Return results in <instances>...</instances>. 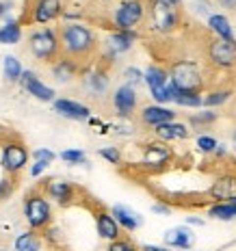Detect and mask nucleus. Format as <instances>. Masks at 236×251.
<instances>
[{
  "mask_svg": "<svg viewBox=\"0 0 236 251\" xmlns=\"http://www.w3.org/2000/svg\"><path fill=\"white\" fill-rule=\"evenodd\" d=\"M59 44H61V54L70 56L78 63L91 59L100 48V39L96 30L85 22H63L59 28Z\"/></svg>",
  "mask_w": 236,
  "mask_h": 251,
  "instance_id": "1",
  "label": "nucleus"
},
{
  "mask_svg": "<svg viewBox=\"0 0 236 251\" xmlns=\"http://www.w3.org/2000/svg\"><path fill=\"white\" fill-rule=\"evenodd\" d=\"M169 82L178 91H193V93H204L206 87V76L197 61L191 59H176L171 61L169 70Z\"/></svg>",
  "mask_w": 236,
  "mask_h": 251,
  "instance_id": "2",
  "label": "nucleus"
},
{
  "mask_svg": "<svg viewBox=\"0 0 236 251\" xmlns=\"http://www.w3.org/2000/svg\"><path fill=\"white\" fill-rule=\"evenodd\" d=\"M182 11L180 7L167 4L162 0H148V13H145V24L148 30L154 35H171L180 28Z\"/></svg>",
  "mask_w": 236,
  "mask_h": 251,
  "instance_id": "3",
  "label": "nucleus"
},
{
  "mask_svg": "<svg viewBox=\"0 0 236 251\" xmlns=\"http://www.w3.org/2000/svg\"><path fill=\"white\" fill-rule=\"evenodd\" d=\"M28 52L35 56L39 63L52 65L61 56V44H59V33L56 28L50 26H37L28 33Z\"/></svg>",
  "mask_w": 236,
  "mask_h": 251,
  "instance_id": "4",
  "label": "nucleus"
},
{
  "mask_svg": "<svg viewBox=\"0 0 236 251\" xmlns=\"http://www.w3.org/2000/svg\"><path fill=\"white\" fill-rule=\"evenodd\" d=\"M148 0H119L111 13L113 30H139L145 24Z\"/></svg>",
  "mask_w": 236,
  "mask_h": 251,
  "instance_id": "5",
  "label": "nucleus"
},
{
  "mask_svg": "<svg viewBox=\"0 0 236 251\" xmlns=\"http://www.w3.org/2000/svg\"><path fill=\"white\" fill-rule=\"evenodd\" d=\"M22 212H24V219H26V223H28V227L35 229V232H41V229H46L52 223L50 200L41 191L26 193V197L22 201Z\"/></svg>",
  "mask_w": 236,
  "mask_h": 251,
  "instance_id": "6",
  "label": "nucleus"
},
{
  "mask_svg": "<svg viewBox=\"0 0 236 251\" xmlns=\"http://www.w3.org/2000/svg\"><path fill=\"white\" fill-rule=\"evenodd\" d=\"M143 82L148 85L150 98L154 100V104H167L171 102V82H169V74L162 65H156L152 63L148 65V70L143 72Z\"/></svg>",
  "mask_w": 236,
  "mask_h": 251,
  "instance_id": "7",
  "label": "nucleus"
},
{
  "mask_svg": "<svg viewBox=\"0 0 236 251\" xmlns=\"http://www.w3.org/2000/svg\"><path fill=\"white\" fill-rule=\"evenodd\" d=\"M28 160H30V151L22 141L13 139V141H7V143L2 145V151H0V167H2L4 174L15 177L26 169Z\"/></svg>",
  "mask_w": 236,
  "mask_h": 251,
  "instance_id": "8",
  "label": "nucleus"
},
{
  "mask_svg": "<svg viewBox=\"0 0 236 251\" xmlns=\"http://www.w3.org/2000/svg\"><path fill=\"white\" fill-rule=\"evenodd\" d=\"M206 56L217 70H234L236 67V37L219 39L212 37L206 46Z\"/></svg>",
  "mask_w": 236,
  "mask_h": 251,
  "instance_id": "9",
  "label": "nucleus"
},
{
  "mask_svg": "<svg viewBox=\"0 0 236 251\" xmlns=\"http://www.w3.org/2000/svg\"><path fill=\"white\" fill-rule=\"evenodd\" d=\"M171 160H174V150L165 141L154 139L141 148V165L148 169H165Z\"/></svg>",
  "mask_w": 236,
  "mask_h": 251,
  "instance_id": "10",
  "label": "nucleus"
},
{
  "mask_svg": "<svg viewBox=\"0 0 236 251\" xmlns=\"http://www.w3.org/2000/svg\"><path fill=\"white\" fill-rule=\"evenodd\" d=\"M41 193H44L48 200H52L54 203H59L61 208H67L76 201V193L78 188L67 180H61V177H50L41 184Z\"/></svg>",
  "mask_w": 236,
  "mask_h": 251,
  "instance_id": "11",
  "label": "nucleus"
},
{
  "mask_svg": "<svg viewBox=\"0 0 236 251\" xmlns=\"http://www.w3.org/2000/svg\"><path fill=\"white\" fill-rule=\"evenodd\" d=\"M111 102H113V108H115V113H117V117H122V119L134 117V113L139 111L137 89L130 87V85H124V82L113 91Z\"/></svg>",
  "mask_w": 236,
  "mask_h": 251,
  "instance_id": "12",
  "label": "nucleus"
},
{
  "mask_svg": "<svg viewBox=\"0 0 236 251\" xmlns=\"http://www.w3.org/2000/svg\"><path fill=\"white\" fill-rule=\"evenodd\" d=\"M63 7H65L63 0H33L28 9V22L39 26L56 22V20H61Z\"/></svg>",
  "mask_w": 236,
  "mask_h": 251,
  "instance_id": "13",
  "label": "nucleus"
},
{
  "mask_svg": "<svg viewBox=\"0 0 236 251\" xmlns=\"http://www.w3.org/2000/svg\"><path fill=\"white\" fill-rule=\"evenodd\" d=\"M18 82L28 96L35 98V100H39V102H54L56 100L54 89H52L50 85H46L33 70H24Z\"/></svg>",
  "mask_w": 236,
  "mask_h": 251,
  "instance_id": "14",
  "label": "nucleus"
},
{
  "mask_svg": "<svg viewBox=\"0 0 236 251\" xmlns=\"http://www.w3.org/2000/svg\"><path fill=\"white\" fill-rule=\"evenodd\" d=\"M137 39H139V30H111L106 35V39H104V50H106L108 59H115V56L132 50Z\"/></svg>",
  "mask_w": 236,
  "mask_h": 251,
  "instance_id": "15",
  "label": "nucleus"
},
{
  "mask_svg": "<svg viewBox=\"0 0 236 251\" xmlns=\"http://www.w3.org/2000/svg\"><path fill=\"white\" fill-rule=\"evenodd\" d=\"M52 108H54L56 115L65 119H72V122H89L93 117L91 108L87 104L78 102V100H72V98H56L52 102Z\"/></svg>",
  "mask_w": 236,
  "mask_h": 251,
  "instance_id": "16",
  "label": "nucleus"
},
{
  "mask_svg": "<svg viewBox=\"0 0 236 251\" xmlns=\"http://www.w3.org/2000/svg\"><path fill=\"white\" fill-rule=\"evenodd\" d=\"M176 111L169 106H162V104H145L139 111V122L148 128H158V126L174 122L176 119Z\"/></svg>",
  "mask_w": 236,
  "mask_h": 251,
  "instance_id": "17",
  "label": "nucleus"
},
{
  "mask_svg": "<svg viewBox=\"0 0 236 251\" xmlns=\"http://www.w3.org/2000/svg\"><path fill=\"white\" fill-rule=\"evenodd\" d=\"M208 197L214 201H236V174H223L214 177L208 188Z\"/></svg>",
  "mask_w": 236,
  "mask_h": 251,
  "instance_id": "18",
  "label": "nucleus"
},
{
  "mask_svg": "<svg viewBox=\"0 0 236 251\" xmlns=\"http://www.w3.org/2000/svg\"><path fill=\"white\" fill-rule=\"evenodd\" d=\"M50 72H52V78H54L59 85H67V82H72L80 74V63L61 54L59 59L50 65Z\"/></svg>",
  "mask_w": 236,
  "mask_h": 251,
  "instance_id": "19",
  "label": "nucleus"
},
{
  "mask_svg": "<svg viewBox=\"0 0 236 251\" xmlns=\"http://www.w3.org/2000/svg\"><path fill=\"white\" fill-rule=\"evenodd\" d=\"M154 137L158 141H165V143H171V141H186L191 137V128L188 124H182V122H167L154 128Z\"/></svg>",
  "mask_w": 236,
  "mask_h": 251,
  "instance_id": "20",
  "label": "nucleus"
},
{
  "mask_svg": "<svg viewBox=\"0 0 236 251\" xmlns=\"http://www.w3.org/2000/svg\"><path fill=\"white\" fill-rule=\"evenodd\" d=\"M113 214V219L117 221V226L124 229V232H134V229L141 227V223H143V219H141L139 212H134L132 208L124 206V203H115V206L108 210Z\"/></svg>",
  "mask_w": 236,
  "mask_h": 251,
  "instance_id": "21",
  "label": "nucleus"
},
{
  "mask_svg": "<svg viewBox=\"0 0 236 251\" xmlns=\"http://www.w3.org/2000/svg\"><path fill=\"white\" fill-rule=\"evenodd\" d=\"M96 229H98V236L102 240H108V243H113V240L122 236V227L117 226V221H115L108 210L96 212Z\"/></svg>",
  "mask_w": 236,
  "mask_h": 251,
  "instance_id": "22",
  "label": "nucleus"
},
{
  "mask_svg": "<svg viewBox=\"0 0 236 251\" xmlns=\"http://www.w3.org/2000/svg\"><path fill=\"white\" fill-rule=\"evenodd\" d=\"M165 238V247H174V249H182V251H188L193 247V232L188 229L186 226H178V227H171L162 234Z\"/></svg>",
  "mask_w": 236,
  "mask_h": 251,
  "instance_id": "23",
  "label": "nucleus"
},
{
  "mask_svg": "<svg viewBox=\"0 0 236 251\" xmlns=\"http://www.w3.org/2000/svg\"><path fill=\"white\" fill-rule=\"evenodd\" d=\"M24 37L22 22L13 18H7L0 24V46H18Z\"/></svg>",
  "mask_w": 236,
  "mask_h": 251,
  "instance_id": "24",
  "label": "nucleus"
},
{
  "mask_svg": "<svg viewBox=\"0 0 236 251\" xmlns=\"http://www.w3.org/2000/svg\"><path fill=\"white\" fill-rule=\"evenodd\" d=\"M208 30L212 33V37H219V39H234V26L230 22L228 15L223 13H212L208 18Z\"/></svg>",
  "mask_w": 236,
  "mask_h": 251,
  "instance_id": "25",
  "label": "nucleus"
},
{
  "mask_svg": "<svg viewBox=\"0 0 236 251\" xmlns=\"http://www.w3.org/2000/svg\"><path fill=\"white\" fill-rule=\"evenodd\" d=\"M82 80H85V87L89 91L93 93V96H102V93H106L108 89V74L102 70V67H93V70H89L85 76H82Z\"/></svg>",
  "mask_w": 236,
  "mask_h": 251,
  "instance_id": "26",
  "label": "nucleus"
},
{
  "mask_svg": "<svg viewBox=\"0 0 236 251\" xmlns=\"http://www.w3.org/2000/svg\"><path fill=\"white\" fill-rule=\"evenodd\" d=\"M15 251H41V236L35 229H26L13 240Z\"/></svg>",
  "mask_w": 236,
  "mask_h": 251,
  "instance_id": "27",
  "label": "nucleus"
},
{
  "mask_svg": "<svg viewBox=\"0 0 236 251\" xmlns=\"http://www.w3.org/2000/svg\"><path fill=\"white\" fill-rule=\"evenodd\" d=\"M171 102H176L178 106H184V108H199L202 106V93L178 91V89L171 87Z\"/></svg>",
  "mask_w": 236,
  "mask_h": 251,
  "instance_id": "28",
  "label": "nucleus"
},
{
  "mask_svg": "<svg viewBox=\"0 0 236 251\" xmlns=\"http://www.w3.org/2000/svg\"><path fill=\"white\" fill-rule=\"evenodd\" d=\"M24 67H22V61L13 54H7L2 59V74L7 78V82H18L20 76H22Z\"/></svg>",
  "mask_w": 236,
  "mask_h": 251,
  "instance_id": "29",
  "label": "nucleus"
},
{
  "mask_svg": "<svg viewBox=\"0 0 236 251\" xmlns=\"http://www.w3.org/2000/svg\"><path fill=\"white\" fill-rule=\"evenodd\" d=\"M230 98H232L230 89H214V91L202 93V106H208V108L223 106L225 102H230Z\"/></svg>",
  "mask_w": 236,
  "mask_h": 251,
  "instance_id": "30",
  "label": "nucleus"
},
{
  "mask_svg": "<svg viewBox=\"0 0 236 251\" xmlns=\"http://www.w3.org/2000/svg\"><path fill=\"white\" fill-rule=\"evenodd\" d=\"M59 158L67 165H87V154L85 150H78V148H72V150H63L59 154Z\"/></svg>",
  "mask_w": 236,
  "mask_h": 251,
  "instance_id": "31",
  "label": "nucleus"
},
{
  "mask_svg": "<svg viewBox=\"0 0 236 251\" xmlns=\"http://www.w3.org/2000/svg\"><path fill=\"white\" fill-rule=\"evenodd\" d=\"M122 78H124V85H130V87H134V89H137L139 85H143V72H141L137 65L124 67Z\"/></svg>",
  "mask_w": 236,
  "mask_h": 251,
  "instance_id": "32",
  "label": "nucleus"
},
{
  "mask_svg": "<svg viewBox=\"0 0 236 251\" xmlns=\"http://www.w3.org/2000/svg\"><path fill=\"white\" fill-rule=\"evenodd\" d=\"M98 156L104 158L108 165H119L122 163V150L115 148V145H104V148H98Z\"/></svg>",
  "mask_w": 236,
  "mask_h": 251,
  "instance_id": "33",
  "label": "nucleus"
},
{
  "mask_svg": "<svg viewBox=\"0 0 236 251\" xmlns=\"http://www.w3.org/2000/svg\"><path fill=\"white\" fill-rule=\"evenodd\" d=\"M197 150L202 151V154H214V150H217V139L210 137V134H199L197 137Z\"/></svg>",
  "mask_w": 236,
  "mask_h": 251,
  "instance_id": "34",
  "label": "nucleus"
},
{
  "mask_svg": "<svg viewBox=\"0 0 236 251\" xmlns=\"http://www.w3.org/2000/svg\"><path fill=\"white\" fill-rule=\"evenodd\" d=\"M217 122V113H212V111H202L199 115H193V117H188V124L191 126H199V128H202V126H210V124H214Z\"/></svg>",
  "mask_w": 236,
  "mask_h": 251,
  "instance_id": "35",
  "label": "nucleus"
},
{
  "mask_svg": "<svg viewBox=\"0 0 236 251\" xmlns=\"http://www.w3.org/2000/svg\"><path fill=\"white\" fill-rule=\"evenodd\" d=\"M106 251H141V249H139L137 245H134L130 238H122V236H119L117 240H113V243H108Z\"/></svg>",
  "mask_w": 236,
  "mask_h": 251,
  "instance_id": "36",
  "label": "nucleus"
},
{
  "mask_svg": "<svg viewBox=\"0 0 236 251\" xmlns=\"http://www.w3.org/2000/svg\"><path fill=\"white\" fill-rule=\"evenodd\" d=\"M15 193V177H0V201H7Z\"/></svg>",
  "mask_w": 236,
  "mask_h": 251,
  "instance_id": "37",
  "label": "nucleus"
},
{
  "mask_svg": "<svg viewBox=\"0 0 236 251\" xmlns=\"http://www.w3.org/2000/svg\"><path fill=\"white\" fill-rule=\"evenodd\" d=\"M191 7H193V11H195L197 15H206V18H210V15L214 13L210 0H193Z\"/></svg>",
  "mask_w": 236,
  "mask_h": 251,
  "instance_id": "38",
  "label": "nucleus"
},
{
  "mask_svg": "<svg viewBox=\"0 0 236 251\" xmlns=\"http://www.w3.org/2000/svg\"><path fill=\"white\" fill-rule=\"evenodd\" d=\"M30 156H33L35 160H46V163H50V165L56 160V154L52 150H48V148H37Z\"/></svg>",
  "mask_w": 236,
  "mask_h": 251,
  "instance_id": "39",
  "label": "nucleus"
},
{
  "mask_svg": "<svg viewBox=\"0 0 236 251\" xmlns=\"http://www.w3.org/2000/svg\"><path fill=\"white\" fill-rule=\"evenodd\" d=\"M50 163H46V160H35L33 165H30V177H41L48 171Z\"/></svg>",
  "mask_w": 236,
  "mask_h": 251,
  "instance_id": "40",
  "label": "nucleus"
},
{
  "mask_svg": "<svg viewBox=\"0 0 236 251\" xmlns=\"http://www.w3.org/2000/svg\"><path fill=\"white\" fill-rule=\"evenodd\" d=\"M217 4L221 9H225V11H236V0H217Z\"/></svg>",
  "mask_w": 236,
  "mask_h": 251,
  "instance_id": "41",
  "label": "nucleus"
},
{
  "mask_svg": "<svg viewBox=\"0 0 236 251\" xmlns=\"http://www.w3.org/2000/svg\"><path fill=\"white\" fill-rule=\"evenodd\" d=\"M152 210H154L156 214H171V208L167 206V203H154V206H152Z\"/></svg>",
  "mask_w": 236,
  "mask_h": 251,
  "instance_id": "42",
  "label": "nucleus"
},
{
  "mask_svg": "<svg viewBox=\"0 0 236 251\" xmlns=\"http://www.w3.org/2000/svg\"><path fill=\"white\" fill-rule=\"evenodd\" d=\"M9 9H11V0H0V18H4Z\"/></svg>",
  "mask_w": 236,
  "mask_h": 251,
  "instance_id": "43",
  "label": "nucleus"
},
{
  "mask_svg": "<svg viewBox=\"0 0 236 251\" xmlns=\"http://www.w3.org/2000/svg\"><path fill=\"white\" fill-rule=\"evenodd\" d=\"M141 251H171L169 247H160V245H143V247H139Z\"/></svg>",
  "mask_w": 236,
  "mask_h": 251,
  "instance_id": "44",
  "label": "nucleus"
},
{
  "mask_svg": "<svg viewBox=\"0 0 236 251\" xmlns=\"http://www.w3.org/2000/svg\"><path fill=\"white\" fill-rule=\"evenodd\" d=\"M186 223H188V226H204V219H199V217H186Z\"/></svg>",
  "mask_w": 236,
  "mask_h": 251,
  "instance_id": "45",
  "label": "nucleus"
},
{
  "mask_svg": "<svg viewBox=\"0 0 236 251\" xmlns=\"http://www.w3.org/2000/svg\"><path fill=\"white\" fill-rule=\"evenodd\" d=\"M162 2L174 4V7H182V2H184V0H162Z\"/></svg>",
  "mask_w": 236,
  "mask_h": 251,
  "instance_id": "46",
  "label": "nucleus"
},
{
  "mask_svg": "<svg viewBox=\"0 0 236 251\" xmlns=\"http://www.w3.org/2000/svg\"><path fill=\"white\" fill-rule=\"evenodd\" d=\"M96 2H100V4H111V2H115V0H96Z\"/></svg>",
  "mask_w": 236,
  "mask_h": 251,
  "instance_id": "47",
  "label": "nucleus"
},
{
  "mask_svg": "<svg viewBox=\"0 0 236 251\" xmlns=\"http://www.w3.org/2000/svg\"><path fill=\"white\" fill-rule=\"evenodd\" d=\"M232 141H234V143H236V130H234V132H232Z\"/></svg>",
  "mask_w": 236,
  "mask_h": 251,
  "instance_id": "48",
  "label": "nucleus"
},
{
  "mask_svg": "<svg viewBox=\"0 0 236 251\" xmlns=\"http://www.w3.org/2000/svg\"><path fill=\"white\" fill-rule=\"evenodd\" d=\"M0 251H7V249H4V247H0Z\"/></svg>",
  "mask_w": 236,
  "mask_h": 251,
  "instance_id": "49",
  "label": "nucleus"
}]
</instances>
